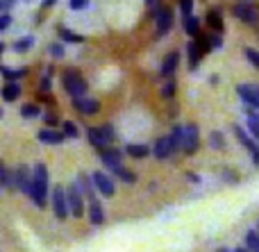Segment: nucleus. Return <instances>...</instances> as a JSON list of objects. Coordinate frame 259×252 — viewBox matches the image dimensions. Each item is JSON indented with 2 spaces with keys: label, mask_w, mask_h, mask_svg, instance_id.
Listing matches in <instances>:
<instances>
[{
  "label": "nucleus",
  "mask_w": 259,
  "mask_h": 252,
  "mask_svg": "<svg viewBox=\"0 0 259 252\" xmlns=\"http://www.w3.org/2000/svg\"><path fill=\"white\" fill-rule=\"evenodd\" d=\"M27 195H30V200L39 209L46 207V203H48V168H46V164H36L32 168V180H30Z\"/></svg>",
  "instance_id": "nucleus-1"
},
{
  "label": "nucleus",
  "mask_w": 259,
  "mask_h": 252,
  "mask_svg": "<svg viewBox=\"0 0 259 252\" xmlns=\"http://www.w3.org/2000/svg\"><path fill=\"white\" fill-rule=\"evenodd\" d=\"M114 136L116 134H114L112 123H105V125H100V127H89V130H87V139H89V143L96 145L98 150L109 148L112 141H114Z\"/></svg>",
  "instance_id": "nucleus-2"
},
{
  "label": "nucleus",
  "mask_w": 259,
  "mask_h": 252,
  "mask_svg": "<svg viewBox=\"0 0 259 252\" xmlns=\"http://www.w3.org/2000/svg\"><path fill=\"white\" fill-rule=\"evenodd\" d=\"M62 84H64V89H66V93L73 95V100H75V98H84L87 82H84V77H82L80 73L75 71V68H68V71H64Z\"/></svg>",
  "instance_id": "nucleus-3"
},
{
  "label": "nucleus",
  "mask_w": 259,
  "mask_h": 252,
  "mask_svg": "<svg viewBox=\"0 0 259 252\" xmlns=\"http://www.w3.org/2000/svg\"><path fill=\"white\" fill-rule=\"evenodd\" d=\"M232 14L243 23H250V25H257L259 23V7L257 3H250V0H237L232 5Z\"/></svg>",
  "instance_id": "nucleus-4"
},
{
  "label": "nucleus",
  "mask_w": 259,
  "mask_h": 252,
  "mask_svg": "<svg viewBox=\"0 0 259 252\" xmlns=\"http://www.w3.org/2000/svg\"><path fill=\"white\" fill-rule=\"evenodd\" d=\"M66 203H68V214H71L73 218L84 216V195L80 193V189L75 186V182L66 189Z\"/></svg>",
  "instance_id": "nucleus-5"
},
{
  "label": "nucleus",
  "mask_w": 259,
  "mask_h": 252,
  "mask_svg": "<svg viewBox=\"0 0 259 252\" xmlns=\"http://www.w3.org/2000/svg\"><path fill=\"white\" fill-rule=\"evenodd\" d=\"M234 136H237V141L243 145V148L250 153V157H252V164L259 168V143L255 139H252L248 132H243V127L241 125H234Z\"/></svg>",
  "instance_id": "nucleus-6"
},
{
  "label": "nucleus",
  "mask_w": 259,
  "mask_h": 252,
  "mask_svg": "<svg viewBox=\"0 0 259 252\" xmlns=\"http://www.w3.org/2000/svg\"><path fill=\"white\" fill-rule=\"evenodd\" d=\"M50 200H53V212H55V216H57L59 221H66V218H68L66 189H62V186H53V195H50Z\"/></svg>",
  "instance_id": "nucleus-7"
},
{
  "label": "nucleus",
  "mask_w": 259,
  "mask_h": 252,
  "mask_svg": "<svg viewBox=\"0 0 259 252\" xmlns=\"http://www.w3.org/2000/svg\"><path fill=\"white\" fill-rule=\"evenodd\" d=\"M198 148H200V130H198L196 123H189V125L184 127V145H182V150L187 155H193V153H198Z\"/></svg>",
  "instance_id": "nucleus-8"
},
{
  "label": "nucleus",
  "mask_w": 259,
  "mask_h": 252,
  "mask_svg": "<svg viewBox=\"0 0 259 252\" xmlns=\"http://www.w3.org/2000/svg\"><path fill=\"white\" fill-rule=\"evenodd\" d=\"M91 182H94V186L105 195V198H112V195L116 193V184H114V180L107 175V173L96 171L94 175H91Z\"/></svg>",
  "instance_id": "nucleus-9"
},
{
  "label": "nucleus",
  "mask_w": 259,
  "mask_h": 252,
  "mask_svg": "<svg viewBox=\"0 0 259 252\" xmlns=\"http://www.w3.org/2000/svg\"><path fill=\"white\" fill-rule=\"evenodd\" d=\"M30 180H32V171L27 166H18L14 171V175H9V186H16L18 191L27 193L30 191Z\"/></svg>",
  "instance_id": "nucleus-10"
},
{
  "label": "nucleus",
  "mask_w": 259,
  "mask_h": 252,
  "mask_svg": "<svg viewBox=\"0 0 259 252\" xmlns=\"http://www.w3.org/2000/svg\"><path fill=\"white\" fill-rule=\"evenodd\" d=\"M155 21H157V34H159V36H164V34H168V32H170V27H173L175 14L170 12L168 7H157Z\"/></svg>",
  "instance_id": "nucleus-11"
},
{
  "label": "nucleus",
  "mask_w": 259,
  "mask_h": 252,
  "mask_svg": "<svg viewBox=\"0 0 259 252\" xmlns=\"http://www.w3.org/2000/svg\"><path fill=\"white\" fill-rule=\"evenodd\" d=\"M237 95L252 109H259V86L257 84H239Z\"/></svg>",
  "instance_id": "nucleus-12"
},
{
  "label": "nucleus",
  "mask_w": 259,
  "mask_h": 252,
  "mask_svg": "<svg viewBox=\"0 0 259 252\" xmlns=\"http://www.w3.org/2000/svg\"><path fill=\"white\" fill-rule=\"evenodd\" d=\"M121 157H123V153L118 148H103L100 150V159H103V164L109 168V171H114V168H118V166H123L121 164Z\"/></svg>",
  "instance_id": "nucleus-13"
},
{
  "label": "nucleus",
  "mask_w": 259,
  "mask_h": 252,
  "mask_svg": "<svg viewBox=\"0 0 259 252\" xmlns=\"http://www.w3.org/2000/svg\"><path fill=\"white\" fill-rule=\"evenodd\" d=\"M178 64H180V53L178 50H170V53L164 57L161 66H159V75L161 77H173V73L178 71Z\"/></svg>",
  "instance_id": "nucleus-14"
},
{
  "label": "nucleus",
  "mask_w": 259,
  "mask_h": 252,
  "mask_svg": "<svg viewBox=\"0 0 259 252\" xmlns=\"http://www.w3.org/2000/svg\"><path fill=\"white\" fill-rule=\"evenodd\" d=\"M73 107L80 114H84V116H94V114L100 112V103L96 98H75L73 100Z\"/></svg>",
  "instance_id": "nucleus-15"
},
{
  "label": "nucleus",
  "mask_w": 259,
  "mask_h": 252,
  "mask_svg": "<svg viewBox=\"0 0 259 252\" xmlns=\"http://www.w3.org/2000/svg\"><path fill=\"white\" fill-rule=\"evenodd\" d=\"M75 186L80 189V193L84 195V198H89V203L91 200H96V186H94V182H91V177L89 175H84V173H80L77 175V180H75Z\"/></svg>",
  "instance_id": "nucleus-16"
},
{
  "label": "nucleus",
  "mask_w": 259,
  "mask_h": 252,
  "mask_svg": "<svg viewBox=\"0 0 259 252\" xmlns=\"http://www.w3.org/2000/svg\"><path fill=\"white\" fill-rule=\"evenodd\" d=\"M64 139H66V136H64L62 132L50 130V127L39 132V141L41 143H46V145H59V143H64Z\"/></svg>",
  "instance_id": "nucleus-17"
},
{
  "label": "nucleus",
  "mask_w": 259,
  "mask_h": 252,
  "mask_svg": "<svg viewBox=\"0 0 259 252\" xmlns=\"http://www.w3.org/2000/svg\"><path fill=\"white\" fill-rule=\"evenodd\" d=\"M21 84L18 82H7V84L3 86V91H0V95H3L5 103H16L18 98H21Z\"/></svg>",
  "instance_id": "nucleus-18"
},
{
  "label": "nucleus",
  "mask_w": 259,
  "mask_h": 252,
  "mask_svg": "<svg viewBox=\"0 0 259 252\" xmlns=\"http://www.w3.org/2000/svg\"><path fill=\"white\" fill-rule=\"evenodd\" d=\"M152 155H155L159 162H164V159L173 157V153H170V143H168V136H161V139H157L155 148H152Z\"/></svg>",
  "instance_id": "nucleus-19"
},
{
  "label": "nucleus",
  "mask_w": 259,
  "mask_h": 252,
  "mask_svg": "<svg viewBox=\"0 0 259 252\" xmlns=\"http://www.w3.org/2000/svg\"><path fill=\"white\" fill-rule=\"evenodd\" d=\"M89 221H91V225H96V227L105 223V209L98 200H91L89 203Z\"/></svg>",
  "instance_id": "nucleus-20"
},
{
  "label": "nucleus",
  "mask_w": 259,
  "mask_h": 252,
  "mask_svg": "<svg viewBox=\"0 0 259 252\" xmlns=\"http://www.w3.org/2000/svg\"><path fill=\"white\" fill-rule=\"evenodd\" d=\"M168 143H170V153L173 155L182 150V145H184V127H180V125L173 127V132L168 134Z\"/></svg>",
  "instance_id": "nucleus-21"
},
{
  "label": "nucleus",
  "mask_w": 259,
  "mask_h": 252,
  "mask_svg": "<svg viewBox=\"0 0 259 252\" xmlns=\"http://www.w3.org/2000/svg\"><path fill=\"white\" fill-rule=\"evenodd\" d=\"M205 21H207V27H209V30H214V34H221V32H223L225 25H223V16H221L219 9H211V12H207Z\"/></svg>",
  "instance_id": "nucleus-22"
},
{
  "label": "nucleus",
  "mask_w": 259,
  "mask_h": 252,
  "mask_svg": "<svg viewBox=\"0 0 259 252\" xmlns=\"http://www.w3.org/2000/svg\"><path fill=\"white\" fill-rule=\"evenodd\" d=\"M187 57H189V66H191V71H196L198 64H200V59H202V53H200V48H198L196 41H189V45H187Z\"/></svg>",
  "instance_id": "nucleus-23"
},
{
  "label": "nucleus",
  "mask_w": 259,
  "mask_h": 252,
  "mask_svg": "<svg viewBox=\"0 0 259 252\" xmlns=\"http://www.w3.org/2000/svg\"><path fill=\"white\" fill-rule=\"evenodd\" d=\"M125 153L130 155V157H134V159H146L152 150L148 148V145H143V143H130L125 148Z\"/></svg>",
  "instance_id": "nucleus-24"
},
{
  "label": "nucleus",
  "mask_w": 259,
  "mask_h": 252,
  "mask_svg": "<svg viewBox=\"0 0 259 252\" xmlns=\"http://www.w3.org/2000/svg\"><path fill=\"white\" fill-rule=\"evenodd\" d=\"M184 32H187L189 36H193V39L200 34V23H198L196 16H187V18H184Z\"/></svg>",
  "instance_id": "nucleus-25"
},
{
  "label": "nucleus",
  "mask_w": 259,
  "mask_h": 252,
  "mask_svg": "<svg viewBox=\"0 0 259 252\" xmlns=\"http://www.w3.org/2000/svg\"><path fill=\"white\" fill-rule=\"evenodd\" d=\"M112 173H114V175H116L121 182H125V184H134V182H137V175H134V173L130 171V168H125V166L114 168Z\"/></svg>",
  "instance_id": "nucleus-26"
},
{
  "label": "nucleus",
  "mask_w": 259,
  "mask_h": 252,
  "mask_svg": "<svg viewBox=\"0 0 259 252\" xmlns=\"http://www.w3.org/2000/svg\"><path fill=\"white\" fill-rule=\"evenodd\" d=\"M0 73H3L7 80H12V82H16V80H21L23 75H25V68H9V66H0Z\"/></svg>",
  "instance_id": "nucleus-27"
},
{
  "label": "nucleus",
  "mask_w": 259,
  "mask_h": 252,
  "mask_svg": "<svg viewBox=\"0 0 259 252\" xmlns=\"http://www.w3.org/2000/svg\"><path fill=\"white\" fill-rule=\"evenodd\" d=\"M246 250L248 252H259V232L257 230L246 232Z\"/></svg>",
  "instance_id": "nucleus-28"
},
{
  "label": "nucleus",
  "mask_w": 259,
  "mask_h": 252,
  "mask_svg": "<svg viewBox=\"0 0 259 252\" xmlns=\"http://www.w3.org/2000/svg\"><path fill=\"white\" fill-rule=\"evenodd\" d=\"M59 36H62L64 41H68V43H82V41H84V36L75 34V32L68 30V27H59Z\"/></svg>",
  "instance_id": "nucleus-29"
},
{
  "label": "nucleus",
  "mask_w": 259,
  "mask_h": 252,
  "mask_svg": "<svg viewBox=\"0 0 259 252\" xmlns=\"http://www.w3.org/2000/svg\"><path fill=\"white\" fill-rule=\"evenodd\" d=\"M41 114V107L39 105H34V103H27V105H23L21 107V116L23 118H36Z\"/></svg>",
  "instance_id": "nucleus-30"
},
{
  "label": "nucleus",
  "mask_w": 259,
  "mask_h": 252,
  "mask_svg": "<svg viewBox=\"0 0 259 252\" xmlns=\"http://www.w3.org/2000/svg\"><path fill=\"white\" fill-rule=\"evenodd\" d=\"M248 130L252 132V139L259 141V114L255 112L248 114Z\"/></svg>",
  "instance_id": "nucleus-31"
},
{
  "label": "nucleus",
  "mask_w": 259,
  "mask_h": 252,
  "mask_svg": "<svg viewBox=\"0 0 259 252\" xmlns=\"http://www.w3.org/2000/svg\"><path fill=\"white\" fill-rule=\"evenodd\" d=\"M209 145H211L214 150H223V148H225V136H223V132H219V130L211 132V134H209Z\"/></svg>",
  "instance_id": "nucleus-32"
},
{
  "label": "nucleus",
  "mask_w": 259,
  "mask_h": 252,
  "mask_svg": "<svg viewBox=\"0 0 259 252\" xmlns=\"http://www.w3.org/2000/svg\"><path fill=\"white\" fill-rule=\"evenodd\" d=\"M62 127H64V132H62L64 136H71V139H77V136H80V130H77V125L73 121H64Z\"/></svg>",
  "instance_id": "nucleus-33"
},
{
  "label": "nucleus",
  "mask_w": 259,
  "mask_h": 252,
  "mask_svg": "<svg viewBox=\"0 0 259 252\" xmlns=\"http://www.w3.org/2000/svg\"><path fill=\"white\" fill-rule=\"evenodd\" d=\"M32 45H34V39H32V36H25V39H18L16 43H14V50H16V53H25V50H30Z\"/></svg>",
  "instance_id": "nucleus-34"
},
{
  "label": "nucleus",
  "mask_w": 259,
  "mask_h": 252,
  "mask_svg": "<svg viewBox=\"0 0 259 252\" xmlns=\"http://www.w3.org/2000/svg\"><path fill=\"white\" fill-rule=\"evenodd\" d=\"M175 89H178V82L170 77V80L166 82L164 86H161V98H173V95H175Z\"/></svg>",
  "instance_id": "nucleus-35"
},
{
  "label": "nucleus",
  "mask_w": 259,
  "mask_h": 252,
  "mask_svg": "<svg viewBox=\"0 0 259 252\" xmlns=\"http://www.w3.org/2000/svg\"><path fill=\"white\" fill-rule=\"evenodd\" d=\"M180 12L187 16H193V0H180Z\"/></svg>",
  "instance_id": "nucleus-36"
},
{
  "label": "nucleus",
  "mask_w": 259,
  "mask_h": 252,
  "mask_svg": "<svg viewBox=\"0 0 259 252\" xmlns=\"http://www.w3.org/2000/svg\"><path fill=\"white\" fill-rule=\"evenodd\" d=\"M246 57H248V62H250L252 66L259 68V50H255V48H246Z\"/></svg>",
  "instance_id": "nucleus-37"
},
{
  "label": "nucleus",
  "mask_w": 259,
  "mask_h": 252,
  "mask_svg": "<svg viewBox=\"0 0 259 252\" xmlns=\"http://www.w3.org/2000/svg\"><path fill=\"white\" fill-rule=\"evenodd\" d=\"M209 39V48H214V50H219L221 45H223V39H221V34H211V36H207Z\"/></svg>",
  "instance_id": "nucleus-38"
},
{
  "label": "nucleus",
  "mask_w": 259,
  "mask_h": 252,
  "mask_svg": "<svg viewBox=\"0 0 259 252\" xmlns=\"http://www.w3.org/2000/svg\"><path fill=\"white\" fill-rule=\"evenodd\" d=\"M48 53L53 55V57H64V45L62 43H53L48 48Z\"/></svg>",
  "instance_id": "nucleus-39"
},
{
  "label": "nucleus",
  "mask_w": 259,
  "mask_h": 252,
  "mask_svg": "<svg viewBox=\"0 0 259 252\" xmlns=\"http://www.w3.org/2000/svg\"><path fill=\"white\" fill-rule=\"evenodd\" d=\"M5 184H9V173L5 171V164L0 162V189H3Z\"/></svg>",
  "instance_id": "nucleus-40"
},
{
  "label": "nucleus",
  "mask_w": 259,
  "mask_h": 252,
  "mask_svg": "<svg viewBox=\"0 0 259 252\" xmlns=\"http://www.w3.org/2000/svg\"><path fill=\"white\" fill-rule=\"evenodd\" d=\"M9 25H12V16L9 14H0V32L7 30Z\"/></svg>",
  "instance_id": "nucleus-41"
},
{
  "label": "nucleus",
  "mask_w": 259,
  "mask_h": 252,
  "mask_svg": "<svg viewBox=\"0 0 259 252\" xmlns=\"http://www.w3.org/2000/svg\"><path fill=\"white\" fill-rule=\"evenodd\" d=\"M87 5H89V0H71V3H68V7L77 12V9H84Z\"/></svg>",
  "instance_id": "nucleus-42"
},
{
  "label": "nucleus",
  "mask_w": 259,
  "mask_h": 252,
  "mask_svg": "<svg viewBox=\"0 0 259 252\" xmlns=\"http://www.w3.org/2000/svg\"><path fill=\"white\" fill-rule=\"evenodd\" d=\"M44 121H46V123H48V125H50V130H53V127L57 125V118H55L53 114H46V118H44Z\"/></svg>",
  "instance_id": "nucleus-43"
},
{
  "label": "nucleus",
  "mask_w": 259,
  "mask_h": 252,
  "mask_svg": "<svg viewBox=\"0 0 259 252\" xmlns=\"http://www.w3.org/2000/svg\"><path fill=\"white\" fill-rule=\"evenodd\" d=\"M50 89V77H44L41 80V91H48Z\"/></svg>",
  "instance_id": "nucleus-44"
},
{
  "label": "nucleus",
  "mask_w": 259,
  "mask_h": 252,
  "mask_svg": "<svg viewBox=\"0 0 259 252\" xmlns=\"http://www.w3.org/2000/svg\"><path fill=\"white\" fill-rule=\"evenodd\" d=\"M7 9H9V0H0V12L7 14Z\"/></svg>",
  "instance_id": "nucleus-45"
},
{
  "label": "nucleus",
  "mask_w": 259,
  "mask_h": 252,
  "mask_svg": "<svg viewBox=\"0 0 259 252\" xmlns=\"http://www.w3.org/2000/svg\"><path fill=\"white\" fill-rule=\"evenodd\" d=\"M57 0H44V7H50V5H55Z\"/></svg>",
  "instance_id": "nucleus-46"
},
{
  "label": "nucleus",
  "mask_w": 259,
  "mask_h": 252,
  "mask_svg": "<svg viewBox=\"0 0 259 252\" xmlns=\"http://www.w3.org/2000/svg\"><path fill=\"white\" fill-rule=\"evenodd\" d=\"M216 252H234V250H228V248H219Z\"/></svg>",
  "instance_id": "nucleus-47"
},
{
  "label": "nucleus",
  "mask_w": 259,
  "mask_h": 252,
  "mask_svg": "<svg viewBox=\"0 0 259 252\" xmlns=\"http://www.w3.org/2000/svg\"><path fill=\"white\" fill-rule=\"evenodd\" d=\"M146 3L148 5H155V7H157V0H146Z\"/></svg>",
  "instance_id": "nucleus-48"
},
{
  "label": "nucleus",
  "mask_w": 259,
  "mask_h": 252,
  "mask_svg": "<svg viewBox=\"0 0 259 252\" xmlns=\"http://www.w3.org/2000/svg\"><path fill=\"white\" fill-rule=\"evenodd\" d=\"M3 50H5V43H3V41H0V55H3Z\"/></svg>",
  "instance_id": "nucleus-49"
},
{
  "label": "nucleus",
  "mask_w": 259,
  "mask_h": 252,
  "mask_svg": "<svg viewBox=\"0 0 259 252\" xmlns=\"http://www.w3.org/2000/svg\"><path fill=\"white\" fill-rule=\"evenodd\" d=\"M234 252H248L246 248H237V250H234Z\"/></svg>",
  "instance_id": "nucleus-50"
},
{
  "label": "nucleus",
  "mask_w": 259,
  "mask_h": 252,
  "mask_svg": "<svg viewBox=\"0 0 259 252\" xmlns=\"http://www.w3.org/2000/svg\"><path fill=\"white\" fill-rule=\"evenodd\" d=\"M257 232H259V223H257Z\"/></svg>",
  "instance_id": "nucleus-51"
}]
</instances>
